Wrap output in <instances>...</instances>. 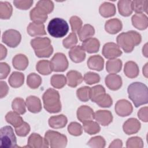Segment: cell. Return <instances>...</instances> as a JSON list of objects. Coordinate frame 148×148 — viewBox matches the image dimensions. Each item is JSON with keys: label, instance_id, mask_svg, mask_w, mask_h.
<instances>
[{"label": "cell", "instance_id": "obj_23", "mask_svg": "<svg viewBox=\"0 0 148 148\" xmlns=\"http://www.w3.org/2000/svg\"><path fill=\"white\" fill-rule=\"evenodd\" d=\"M82 47L88 53H94L98 51L100 42L97 38H90L83 42Z\"/></svg>", "mask_w": 148, "mask_h": 148}, {"label": "cell", "instance_id": "obj_21", "mask_svg": "<svg viewBox=\"0 0 148 148\" xmlns=\"http://www.w3.org/2000/svg\"><path fill=\"white\" fill-rule=\"evenodd\" d=\"M26 106L28 110L33 113H37L42 110V103L40 99L34 95H30L26 98Z\"/></svg>", "mask_w": 148, "mask_h": 148}, {"label": "cell", "instance_id": "obj_33", "mask_svg": "<svg viewBox=\"0 0 148 148\" xmlns=\"http://www.w3.org/2000/svg\"><path fill=\"white\" fill-rule=\"evenodd\" d=\"M122 68V61L120 59H111L106 63V70L109 73H119Z\"/></svg>", "mask_w": 148, "mask_h": 148}, {"label": "cell", "instance_id": "obj_38", "mask_svg": "<svg viewBox=\"0 0 148 148\" xmlns=\"http://www.w3.org/2000/svg\"><path fill=\"white\" fill-rule=\"evenodd\" d=\"M26 103L24 100L20 97L14 98L12 103V109L18 113L19 114H23L26 112Z\"/></svg>", "mask_w": 148, "mask_h": 148}, {"label": "cell", "instance_id": "obj_20", "mask_svg": "<svg viewBox=\"0 0 148 148\" xmlns=\"http://www.w3.org/2000/svg\"><path fill=\"white\" fill-rule=\"evenodd\" d=\"M66 83L68 86L76 87L83 81V77L81 73L77 71L71 70L66 73Z\"/></svg>", "mask_w": 148, "mask_h": 148}, {"label": "cell", "instance_id": "obj_46", "mask_svg": "<svg viewBox=\"0 0 148 148\" xmlns=\"http://www.w3.org/2000/svg\"><path fill=\"white\" fill-rule=\"evenodd\" d=\"M77 43V38L75 33L72 32L62 40V45L66 49H71Z\"/></svg>", "mask_w": 148, "mask_h": 148}, {"label": "cell", "instance_id": "obj_29", "mask_svg": "<svg viewBox=\"0 0 148 148\" xmlns=\"http://www.w3.org/2000/svg\"><path fill=\"white\" fill-rule=\"evenodd\" d=\"M30 19L34 23L43 24L47 19V14L42 12L41 10L34 7L29 12Z\"/></svg>", "mask_w": 148, "mask_h": 148}, {"label": "cell", "instance_id": "obj_56", "mask_svg": "<svg viewBox=\"0 0 148 148\" xmlns=\"http://www.w3.org/2000/svg\"><path fill=\"white\" fill-rule=\"evenodd\" d=\"M1 85V98H2L7 95L9 91V87L8 84L5 82L1 81L0 82Z\"/></svg>", "mask_w": 148, "mask_h": 148}, {"label": "cell", "instance_id": "obj_59", "mask_svg": "<svg viewBox=\"0 0 148 148\" xmlns=\"http://www.w3.org/2000/svg\"><path fill=\"white\" fill-rule=\"evenodd\" d=\"M142 53L146 57H147V43H146L142 48Z\"/></svg>", "mask_w": 148, "mask_h": 148}, {"label": "cell", "instance_id": "obj_6", "mask_svg": "<svg viewBox=\"0 0 148 148\" xmlns=\"http://www.w3.org/2000/svg\"><path fill=\"white\" fill-rule=\"evenodd\" d=\"M0 147L1 148L18 147L13 130L9 125L4 126L0 130Z\"/></svg>", "mask_w": 148, "mask_h": 148}, {"label": "cell", "instance_id": "obj_45", "mask_svg": "<svg viewBox=\"0 0 148 148\" xmlns=\"http://www.w3.org/2000/svg\"><path fill=\"white\" fill-rule=\"evenodd\" d=\"M106 142L101 136H96L91 138L87 142V145L94 148H103L105 146Z\"/></svg>", "mask_w": 148, "mask_h": 148}, {"label": "cell", "instance_id": "obj_48", "mask_svg": "<svg viewBox=\"0 0 148 148\" xmlns=\"http://www.w3.org/2000/svg\"><path fill=\"white\" fill-rule=\"evenodd\" d=\"M100 79V76L98 74L92 72H88L86 73L83 77V80L85 83L89 85L99 83Z\"/></svg>", "mask_w": 148, "mask_h": 148}, {"label": "cell", "instance_id": "obj_17", "mask_svg": "<svg viewBox=\"0 0 148 148\" xmlns=\"http://www.w3.org/2000/svg\"><path fill=\"white\" fill-rule=\"evenodd\" d=\"M71 60L75 63L83 62L86 58V53L82 46H75L71 48L68 53Z\"/></svg>", "mask_w": 148, "mask_h": 148}, {"label": "cell", "instance_id": "obj_53", "mask_svg": "<svg viewBox=\"0 0 148 148\" xmlns=\"http://www.w3.org/2000/svg\"><path fill=\"white\" fill-rule=\"evenodd\" d=\"M34 1L32 0H16L13 1L14 6L21 10H27L29 9L32 4Z\"/></svg>", "mask_w": 148, "mask_h": 148}, {"label": "cell", "instance_id": "obj_44", "mask_svg": "<svg viewBox=\"0 0 148 148\" xmlns=\"http://www.w3.org/2000/svg\"><path fill=\"white\" fill-rule=\"evenodd\" d=\"M91 88L88 86H83L78 88L76 91L77 98L83 102H87L90 99Z\"/></svg>", "mask_w": 148, "mask_h": 148}, {"label": "cell", "instance_id": "obj_9", "mask_svg": "<svg viewBox=\"0 0 148 148\" xmlns=\"http://www.w3.org/2000/svg\"><path fill=\"white\" fill-rule=\"evenodd\" d=\"M51 66L54 72H64L68 68V61L65 55L62 53H57L52 57Z\"/></svg>", "mask_w": 148, "mask_h": 148}, {"label": "cell", "instance_id": "obj_2", "mask_svg": "<svg viewBox=\"0 0 148 148\" xmlns=\"http://www.w3.org/2000/svg\"><path fill=\"white\" fill-rule=\"evenodd\" d=\"M117 45L125 53H131L135 46L139 45L142 41V36L135 31H129L120 34L116 38Z\"/></svg>", "mask_w": 148, "mask_h": 148}, {"label": "cell", "instance_id": "obj_18", "mask_svg": "<svg viewBox=\"0 0 148 148\" xmlns=\"http://www.w3.org/2000/svg\"><path fill=\"white\" fill-rule=\"evenodd\" d=\"M131 21L132 25L139 30H144L147 28L148 18L143 13L135 14L131 18Z\"/></svg>", "mask_w": 148, "mask_h": 148}, {"label": "cell", "instance_id": "obj_50", "mask_svg": "<svg viewBox=\"0 0 148 148\" xmlns=\"http://www.w3.org/2000/svg\"><path fill=\"white\" fill-rule=\"evenodd\" d=\"M69 23L72 32L73 33H77L82 27V20L80 17L76 16H73L70 18Z\"/></svg>", "mask_w": 148, "mask_h": 148}, {"label": "cell", "instance_id": "obj_30", "mask_svg": "<svg viewBox=\"0 0 148 148\" xmlns=\"http://www.w3.org/2000/svg\"><path fill=\"white\" fill-rule=\"evenodd\" d=\"M10 86L13 88L21 87L24 82V75L21 72H13L10 75L8 79Z\"/></svg>", "mask_w": 148, "mask_h": 148}, {"label": "cell", "instance_id": "obj_1", "mask_svg": "<svg viewBox=\"0 0 148 148\" xmlns=\"http://www.w3.org/2000/svg\"><path fill=\"white\" fill-rule=\"evenodd\" d=\"M127 91L128 98L136 108L147 103L148 91L146 84L138 82L132 83L128 86Z\"/></svg>", "mask_w": 148, "mask_h": 148}, {"label": "cell", "instance_id": "obj_34", "mask_svg": "<svg viewBox=\"0 0 148 148\" xmlns=\"http://www.w3.org/2000/svg\"><path fill=\"white\" fill-rule=\"evenodd\" d=\"M36 69L39 73L43 75H48L53 71L50 62L46 60L39 61L36 63Z\"/></svg>", "mask_w": 148, "mask_h": 148}, {"label": "cell", "instance_id": "obj_57", "mask_svg": "<svg viewBox=\"0 0 148 148\" xmlns=\"http://www.w3.org/2000/svg\"><path fill=\"white\" fill-rule=\"evenodd\" d=\"M123 146V142L120 139H117L114 140L109 146V147H121Z\"/></svg>", "mask_w": 148, "mask_h": 148}, {"label": "cell", "instance_id": "obj_52", "mask_svg": "<svg viewBox=\"0 0 148 148\" xmlns=\"http://www.w3.org/2000/svg\"><path fill=\"white\" fill-rule=\"evenodd\" d=\"M31 128L29 125L27 123L24 121L19 126L15 128V132L18 136L21 137H24L28 134Z\"/></svg>", "mask_w": 148, "mask_h": 148}, {"label": "cell", "instance_id": "obj_8", "mask_svg": "<svg viewBox=\"0 0 148 148\" xmlns=\"http://www.w3.org/2000/svg\"><path fill=\"white\" fill-rule=\"evenodd\" d=\"M21 40V35L20 33L18 31L13 29L5 31L2 36L3 43L12 48L17 47L20 44Z\"/></svg>", "mask_w": 148, "mask_h": 148}, {"label": "cell", "instance_id": "obj_37", "mask_svg": "<svg viewBox=\"0 0 148 148\" xmlns=\"http://www.w3.org/2000/svg\"><path fill=\"white\" fill-rule=\"evenodd\" d=\"M13 12V8L8 2H0V18L2 20L9 19Z\"/></svg>", "mask_w": 148, "mask_h": 148}, {"label": "cell", "instance_id": "obj_12", "mask_svg": "<svg viewBox=\"0 0 148 148\" xmlns=\"http://www.w3.org/2000/svg\"><path fill=\"white\" fill-rule=\"evenodd\" d=\"M49 146V145L45 138H43L38 134L32 133L28 139L27 145L24 147L31 148H45Z\"/></svg>", "mask_w": 148, "mask_h": 148}, {"label": "cell", "instance_id": "obj_35", "mask_svg": "<svg viewBox=\"0 0 148 148\" xmlns=\"http://www.w3.org/2000/svg\"><path fill=\"white\" fill-rule=\"evenodd\" d=\"M6 121L14 128L21 124L24 121L23 118L16 112H9L5 116Z\"/></svg>", "mask_w": 148, "mask_h": 148}, {"label": "cell", "instance_id": "obj_13", "mask_svg": "<svg viewBox=\"0 0 148 148\" xmlns=\"http://www.w3.org/2000/svg\"><path fill=\"white\" fill-rule=\"evenodd\" d=\"M77 118L82 123L94 119V112L92 108L87 105L80 106L77 110Z\"/></svg>", "mask_w": 148, "mask_h": 148}, {"label": "cell", "instance_id": "obj_11", "mask_svg": "<svg viewBox=\"0 0 148 148\" xmlns=\"http://www.w3.org/2000/svg\"><path fill=\"white\" fill-rule=\"evenodd\" d=\"M114 109L117 115L121 117H125L131 114L133 110V107L131 102L126 99H123L119 100L116 102Z\"/></svg>", "mask_w": 148, "mask_h": 148}, {"label": "cell", "instance_id": "obj_19", "mask_svg": "<svg viewBox=\"0 0 148 148\" xmlns=\"http://www.w3.org/2000/svg\"><path fill=\"white\" fill-rule=\"evenodd\" d=\"M122 28L123 24L121 21L117 18L109 19L105 24V29L110 34L118 33L122 29Z\"/></svg>", "mask_w": 148, "mask_h": 148}, {"label": "cell", "instance_id": "obj_26", "mask_svg": "<svg viewBox=\"0 0 148 148\" xmlns=\"http://www.w3.org/2000/svg\"><path fill=\"white\" fill-rule=\"evenodd\" d=\"M27 33L31 36H42L46 35L43 24L36 23L34 22L30 23L27 28Z\"/></svg>", "mask_w": 148, "mask_h": 148}, {"label": "cell", "instance_id": "obj_55", "mask_svg": "<svg viewBox=\"0 0 148 148\" xmlns=\"http://www.w3.org/2000/svg\"><path fill=\"white\" fill-rule=\"evenodd\" d=\"M147 111L148 108L147 106H145L140 108L138 112V116L139 119L143 122H147L148 121Z\"/></svg>", "mask_w": 148, "mask_h": 148}, {"label": "cell", "instance_id": "obj_39", "mask_svg": "<svg viewBox=\"0 0 148 148\" xmlns=\"http://www.w3.org/2000/svg\"><path fill=\"white\" fill-rule=\"evenodd\" d=\"M84 131L89 135H94L98 133L101 130V127L97 122L92 120L83 123Z\"/></svg>", "mask_w": 148, "mask_h": 148}, {"label": "cell", "instance_id": "obj_14", "mask_svg": "<svg viewBox=\"0 0 148 148\" xmlns=\"http://www.w3.org/2000/svg\"><path fill=\"white\" fill-rule=\"evenodd\" d=\"M94 119L98 124L103 126H107L112 123L113 116L109 110H99L94 113Z\"/></svg>", "mask_w": 148, "mask_h": 148}, {"label": "cell", "instance_id": "obj_47", "mask_svg": "<svg viewBox=\"0 0 148 148\" xmlns=\"http://www.w3.org/2000/svg\"><path fill=\"white\" fill-rule=\"evenodd\" d=\"M68 132L73 136H77L82 134V126L77 122H71L68 126Z\"/></svg>", "mask_w": 148, "mask_h": 148}, {"label": "cell", "instance_id": "obj_40", "mask_svg": "<svg viewBox=\"0 0 148 148\" xmlns=\"http://www.w3.org/2000/svg\"><path fill=\"white\" fill-rule=\"evenodd\" d=\"M105 94V89L101 85H97L90 89V99L93 102H96L102 96Z\"/></svg>", "mask_w": 148, "mask_h": 148}, {"label": "cell", "instance_id": "obj_41", "mask_svg": "<svg viewBox=\"0 0 148 148\" xmlns=\"http://www.w3.org/2000/svg\"><path fill=\"white\" fill-rule=\"evenodd\" d=\"M50 83L56 88H62L66 83V78L64 75H53L51 77Z\"/></svg>", "mask_w": 148, "mask_h": 148}, {"label": "cell", "instance_id": "obj_28", "mask_svg": "<svg viewBox=\"0 0 148 148\" xmlns=\"http://www.w3.org/2000/svg\"><path fill=\"white\" fill-rule=\"evenodd\" d=\"M124 72L125 76L129 78L132 79L136 77L139 72V67L136 62L130 61L125 64L124 68Z\"/></svg>", "mask_w": 148, "mask_h": 148}, {"label": "cell", "instance_id": "obj_25", "mask_svg": "<svg viewBox=\"0 0 148 148\" xmlns=\"http://www.w3.org/2000/svg\"><path fill=\"white\" fill-rule=\"evenodd\" d=\"M29 64L27 57L23 54H16L12 60V64L13 67L18 71L25 70Z\"/></svg>", "mask_w": 148, "mask_h": 148}, {"label": "cell", "instance_id": "obj_22", "mask_svg": "<svg viewBox=\"0 0 148 148\" xmlns=\"http://www.w3.org/2000/svg\"><path fill=\"white\" fill-rule=\"evenodd\" d=\"M87 64L90 69L101 71L103 69L104 60L100 55H94L88 58Z\"/></svg>", "mask_w": 148, "mask_h": 148}, {"label": "cell", "instance_id": "obj_16", "mask_svg": "<svg viewBox=\"0 0 148 148\" xmlns=\"http://www.w3.org/2000/svg\"><path fill=\"white\" fill-rule=\"evenodd\" d=\"M140 128V123L135 118L128 119L123 125L124 132L127 135H132L137 133Z\"/></svg>", "mask_w": 148, "mask_h": 148}, {"label": "cell", "instance_id": "obj_58", "mask_svg": "<svg viewBox=\"0 0 148 148\" xmlns=\"http://www.w3.org/2000/svg\"><path fill=\"white\" fill-rule=\"evenodd\" d=\"M0 47H1V60H2L6 57L7 49L2 44L0 45Z\"/></svg>", "mask_w": 148, "mask_h": 148}, {"label": "cell", "instance_id": "obj_51", "mask_svg": "<svg viewBox=\"0 0 148 148\" xmlns=\"http://www.w3.org/2000/svg\"><path fill=\"white\" fill-rule=\"evenodd\" d=\"M95 103L99 107L109 108L113 104V100L109 94L105 93Z\"/></svg>", "mask_w": 148, "mask_h": 148}, {"label": "cell", "instance_id": "obj_27", "mask_svg": "<svg viewBox=\"0 0 148 148\" xmlns=\"http://www.w3.org/2000/svg\"><path fill=\"white\" fill-rule=\"evenodd\" d=\"M116 9L115 5L109 2H105L99 8V12L103 17H110L116 14Z\"/></svg>", "mask_w": 148, "mask_h": 148}, {"label": "cell", "instance_id": "obj_10", "mask_svg": "<svg viewBox=\"0 0 148 148\" xmlns=\"http://www.w3.org/2000/svg\"><path fill=\"white\" fill-rule=\"evenodd\" d=\"M102 54L106 58L114 59L122 54V51L115 43L108 42L103 46Z\"/></svg>", "mask_w": 148, "mask_h": 148}, {"label": "cell", "instance_id": "obj_60", "mask_svg": "<svg viewBox=\"0 0 148 148\" xmlns=\"http://www.w3.org/2000/svg\"><path fill=\"white\" fill-rule=\"evenodd\" d=\"M147 63H146L143 67V73L146 78H147Z\"/></svg>", "mask_w": 148, "mask_h": 148}, {"label": "cell", "instance_id": "obj_3", "mask_svg": "<svg viewBox=\"0 0 148 148\" xmlns=\"http://www.w3.org/2000/svg\"><path fill=\"white\" fill-rule=\"evenodd\" d=\"M43 106L49 113H56L61 111V103L59 92L53 89L49 88L42 96Z\"/></svg>", "mask_w": 148, "mask_h": 148}, {"label": "cell", "instance_id": "obj_31", "mask_svg": "<svg viewBox=\"0 0 148 148\" xmlns=\"http://www.w3.org/2000/svg\"><path fill=\"white\" fill-rule=\"evenodd\" d=\"M131 2L130 0H120L118 2L117 7L119 12L121 16L128 17L132 14Z\"/></svg>", "mask_w": 148, "mask_h": 148}, {"label": "cell", "instance_id": "obj_24", "mask_svg": "<svg viewBox=\"0 0 148 148\" xmlns=\"http://www.w3.org/2000/svg\"><path fill=\"white\" fill-rule=\"evenodd\" d=\"M67 122V117L64 114L53 116L49 118L48 121L49 126L51 128L55 129L65 127Z\"/></svg>", "mask_w": 148, "mask_h": 148}, {"label": "cell", "instance_id": "obj_43", "mask_svg": "<svg viewBox=\"0 0 148 148\" xmlns=\"http://www.w3.org/2000/svg\"><path fill=\"white\" fill-rule=\"evenodd\" d=\"M35 6L47 14L50 13L54 9V3L49 0L39 1Z\"/></svg>", "mask_w": 148, "mask_h": 148}, {"label": "cell", "instance_id": "obj_4", "mask_svg": "<svg viewBox=\"0 0 148 148\" xmlns=\"http://www.w3.org/2000/svg\"><path fill=\"white\" fill-rule=\"evenodd\" d=\"M31 45L39 58H48L53 53V47L49 38L36 37L31 40Z\"/></svg>", "mask_w": 148, "mask_h": 148}, {"label": "cell", "instance_id": "obj_5", "mask_svg": "<svg viewBox=\"0 0 148 148\" xmlns=\"http://www.w3.org/2000/svg\"><path fill=\"white\" fill-rule=\"evenodd\" d=\"M47 32L53 37L56 38L65 36L69 31V25L67 22L61 18H53L47 25Z\"/></svg>", "mask_w": 148, "mask_h": 148}, {"label": "cell", "instance_id": "obj_32", "mask_svg": "<svg viewBox=\"0 0 148 148\" xmlns=\"http://www.w3.org/2000/svg\"><path fill=\"white\" fill-rule=\"evenodd\" d=\"M94 28L91 25L88 24L84 25L77 32L80 40L83 42L90 38L94 35Z\"/></svg>", "mask_w": 148, "mask_h": 148}, {"label": "cell", "instance_id": "obj_36", "mask_svg": "<svg viewBox=\"0 0 148 148\" xmlns=\"http://www.w3.org/2000/svg\"><path fill=\"white\" fill-rule=\"evenodd\" d=\"M131 8L136 13H147L148 1L147 0H135L131 2Z\"/></svg>", "mask_w": 148, "mask_h": 148}, {"label": "cell", "instance_id": "obj_15", "mask_svg": "<svg viewBox=\"0 0 148 148\" xmlns=\"http://www.w3.org/2000/svg\"><path fill=\"white\" fill-rule=\"evenodd\" d=\"M105 82L108 88L113 91L120 89L123 83L120 76L116 73H110L107 75L105 79Z\"/></svg>", "mask_w": 148, "mask_h": 148}, {"label": "cell", "instance_id": "obj_42", "mask_svg": "<svg viewBox=\"0 0 148 148\" xmlns=\"http://www.w3.org/2000/svg\"><path fill=\"white\" fill-rule=\"evenodd\" d=\"M42 83V79L39 75L35 73H29L27 79V84L28 86L32 89L38 88Z\"/></svg>", "mask_w": 148, "mask_h": 148}, {"label": "cell", "instance_id": "obj_54", "mask_svg": "<svg viewBox=\"0 0 148 148\" xmlns=\"http://www.w3.org/2000/svg\"><path fill=\"white\" fill-rule=\"evenodd\" d=\"M10 71V68L9 65L3 62L0 63V79L1 80L7 77Z\"/></svg>", "mask_w": 148, "mask_h": 148}, {"label": "cell", "instance_id": "obj_49", "mask_svg": "<svg viewBox=\"0 0 148 148\" xmlns=\"http://www.w3.org/2000/svg\"><path fill=\"white\" fill-rule=\"evenodd\" d=\"M126 146L129 148H142L143 142L141 138L133 136L128 139L126 142Z\"/></svg>", "mask_w": 148, "mask_h": 148}, {"label": "cell", "instance_id": "obj_7", "mask_svg": "<svg viewBox=\"0 0 148 148\" xmlns=\"http://www.w3.org/2000/svg\"><path fill=\"white\" fill-rule=\"evenodd\" d=\"M45 139L52 148H63L66 146L68 140L65 135L57 131L49 130L46 132Z\"/></svg>", "mask_w": 148, "mask_h": 148}]
</instances>
